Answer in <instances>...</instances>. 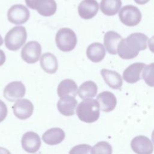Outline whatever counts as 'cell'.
I'll return each instance as SVG.
<instances>
[{
	"label": "cell",
	"instance_id": "obj_3",
	"mask_svg": "<svg viewBox=\"0 0 154 154\" xmlns=\"http://www.w3.org/2000/svg\"><path fill=\"white\" fill-rule=\"evenodd\" d=\"M27 38L26 29L22 26H16L6 34L4 38L6 48L13 51L19 50L25 43Z\"/></svg>",
	"mask_w": 154,
	"mask_h": 154
},
{
	"label": "cell",
	"instance_id": "obj_8",
	"mask_svg": "<svg viewBox=\"0 0 154 154\" xmlns=\"http://www.w3.org/2000/svg\"><path fill=\"white\" fill-rule=\"evenodd\" d=\"M41 53L40 44L36 41H30L23 47L20 54L24 61L28 64H34L39 60Z\"/></svg>",
	"mask_w": 154,
	"mask_h": 154
},
{
	"label": "cell",
	"instance_id": "obj_27",
	"mask_svg": "<svg viewBox=\"0 0 154 154\" xmlns=\"http://www.w3.org/2000/svg\"><path fill=\"white\" fill-rule=\"evenodd\" d=\"M91 146L88 144H78L72 147L69 154H91Z\"/></svg>",
	"mask_w": 154,
	"mask_h": 154
},
{
	"label": "cell",
	"instance_id": "obj_9",
	"mask_svg": "<svg viewBox=\"0 0 154 154\" xmlns=\"http://www.w3.org/2000/svg\"><path fill=\"white\" fill-rule=\"evenodd\" d=\"M25 92V87L21 81H13L5 86L4 90V96L10 102H14L22 98Z\"/></svg>",
	"mask_w": 154,
	"mask_h": 154
},
{
	"label": "cell",
	"instance_id": "obj_32",
	"mask_svg": "<svg viewBox=\"0 0 154 154\" xmlns=\"http://www.w3.org/2000/svg\"><path fill=\"white\" fill-rule=\"evenodd\" d=\"M135 2H136L137 4H140V5H143V4H145L147 2H148L149 1V0H134Z\"/></svg>",
	"mask_w": 154,
	"mask_h": 154
},
{
	"label": "cell",
	"instance_id": "obj_1",
	"mask_svg": "<svg viewBox=\"0 0 154 154\" xmlns=\"http://www.w3.org/2000/svg\"><path fill=\"white\" fill-rule=\"evenodd\" d=\"M147 35L141 32H135L122 39L117 46V53L119 57L124 60L135 58L140 51L147 48Z\"/></svg>",
	"mask_w": 154,
	"mask_h": 154
},
{
	"label": "cell",
	"instance_id": "obj_6",
	"mask_svg": "<svg viewBox=\"0 0 154 154\" xmlns=\"http://www.w3.org/2000/svg\"><path fill=\"white\" fill-rule=\"evenodd\" d=\"M26 5L35 10L41 15L49 17L54 15L57 11V3L55 0H25Z\"/></svg>",
	"mask_w": 154,
	"mask_h": 154
},
{
	"label": "cell",
	"instance_id": "obj_24",
	"mask_svg": "<svg viewBox=\"0 0 154 154\" xmlns=\"http://www.w3.org/2000/svg\"><path fill=\"white\" fill-rule=\"evenodd\" d=\"M122 6L121 0H101L100 8L101 11L106 16L116 14Z\"/></svg>",
	"mask_w": 154,
	"mask_h": 154
},
{
	"label": "cell",
	"instance_id": "obj_10",
	"mask_svg": "<svg viewBox=\"0 0 154 154\" xmlns=\"http://www.w3.org/2000/svg\"><path fill=\"white\" fill-rule=\"evenodd\" d=\"M131 147L137 154H152L154 150L152 141L148 137L143 135L134 138L131 142Z\"/></svg>",
	"mask_w": 154,
	"mask_h": 154
},
{
	"label": "cell",
	"instance_id": "obj_30",
	"mask_svg": "<svg viewBox=\"0 0 154 154\" xmlns=\"http://www.w3.org/2000/svg\"><path fill=\"white\" fill-rule=\"evenodd\" d=\"M5 59H6V57H5V54L4 53V52L0 49V66L3 65L5 61Z\"/></svg>",
	"mask_w": 154,
	"mask_h": 154
},
{
	"label": "cell",
	"instance_id": "obj_4",
	"mask_svg": "<svg viewBox=\"0 0 154 154\" xmlns=\"http://www.w3.org/2000/svg\"><path fill=\"white\" fill-rule=\"evenodd\" d=\"M58 48L63 52H70L76 46L77 37L75 32L69 28L60 29L55 35Z\"/></svg>",
	"mask_w": 154,
	"mask_h": 154
},
{
	"label": "cell",
	"instance_id": "obj_26",
	"mask_svg": "<svg viewBox=\"0 0 154 154\" xmlns=\"http://www.w3.org/2000/svg\"><path fill=\"white\" fill-rule=\"evenodd\" d=\"M112 147L106 141L98 142L91 149V154H112Z\"/></svg>",
	"mask_w": 154,
	"mask_h": 154
},
{
	"label": "cell",
	"instance_id": "obj_13",
	"mask_svg": "<svg viewBox=\"0 0 154 154\" xmlns=\"http://www.w3.org/2000/svg\"><path fill=\"white\" fill-rule=\"evenodd\" d=\"M98 10L99 4L96 0H83L78 7L79 16L84 19H90L94 17Z\"/></svg>",
	"mask_w": 154,
	"mask_h": 154
},
{
	"label": "cell",
	"instance_id": "obj_19",
	"mask_svg": "<svg viewBox=\"0 0 154 154\" xmlns=\"http://www.w3.org/2000/svg\"><path fill=\"white\" fill-rule=\"evenodd\" d=\"M101 75L106 84L112 89H119L123 84L120 75L116 71L103 69L100 71Z\"/></svg>",
	"mask_w": 154,
	"mask_h": 154
},
{
	"label": "cell",
	"instance_id": "obj_14",
	"mask_svg": "<svg viewBox=\"0 0 154 154\" xmlns=\"http://www.w3.org/2000/svg\"><path fill=\"white\" fill-rule=\"evenodd\" d=\"M145 65L143 63H135L131 64L123 71V79L129 84L138 82L141 79V73Z\"/></svg>",
	"mask_w": 154,
	"mask_h": 154
},
{
	"label": "cell",
	"instance_id": "obj_15",
	"mask_svg": "<svg viewBox=\"0 0 154 154\" xmlns=\"http://www.w3.org/2000/svg\"><path fill=\"white\" fill-rule=\"evenodd\" d=\"M96 100L100 105V109L103 112H110L116 106L117 99L114 94L108 91H105L99 93Z\"/></svg>",
	"mask_w": 154,
	"mask_h": 154
},
{
	"label": "cell",
	"instance_id": "obj_21",
	"mask_svg": "<svg viewBox=\"0 0 154 154\" xmlns=\"http://www.w3.org/2000/svg\"><path fill=\"white\" fill-rule=\"evenodd\" d=\"M40 63L42 69L49 74L55 73L58 67L57 57L50 52H46L42 55Z\"/></svg>",
	"mask_w": 154,
	"mask_h": 154
},
{
	"label": "cell",
	"instance_id": "obj_33",
	"mask_svg": "<svg viewBox=\"0 0 154 154\" xmlns=\"http://www.w3.org/2000/svg\"><path fill=\"white\" fill-rule=\"evenodd\" d=\"M152 141H153V143H154V130L153 131V132H152Z\"/></svg>",
	"mask_w": 154,
	"mask_h": 154
},
{
	"label": "cell",
	"instance_id": "obj_29",
	"mask_svg": "<svg viewBox=\"0 0 154 154\" xmlns=\"http://www.w3.org/2000/svg\"><path fill=\"white\" fill-rule=\"evenodd\" d=\"M148 46L149 50L152 52L154 53V35L150 38L149 40H148Z\"/></svg>",
	"mask_w": 154,
	"mask_h": 154
},
{
	"label": "cell",
	"instance_id": "obj_18",
	"mask_svg": "<svg viewBox=\"0 0 154 154\" xmlns=\"http://www.w3.org/2000/svg\"><path fill=\"white\" fill-rule=\"evenodd\" d=\"M65 138V132L59 128H52L47 130L42 135L43 141L49 145H56Z\"/></svg>",
	"mask_w": 154,
	"mask_h": 154
},
{
	"label": "cell",
	"instance_id": "obj_5",
	"mask_svg": "<svg viewBox=\"0 0 154 154\" xmlns=\"http://www.w3.org/2000/svg\"><path fill=\"white\" fill-rule=\"evenodd\" d=\"M120 22L128 26H134L138 25L141 20L142 15L140 10L132 5L123 7L119 12Z\"/></svg>",
	"mask_w": 154,
	"mask_h": 154
},
{
	"label": "cell",
	"instance_id": "obj_31",
	"mask_svg": "<svg viewBox=\"0 0 154 154\" xmlns=\"http://www.w3.org/2000/svg\"><path fill=\"white\" fill-rule=\"evenodd\" d=\"M0 154H11V153L8 150L0 147Z\"/></svg>",
	"mask_w": 154,
	"mask_h": 154
},
{
	"label": "cell",
	"instance_id": "obj_17",
	"mask_svg": "<svg viewBox=\"0 0 154 154\" xmlns=\"http://www.w3.org/2000/svg\"><path fill=\"white\" fill-rule=\"evenodd\" d=\"M122 39V37L114 31L106 32L104 35L103 43L108 52L112 55H116L117 53L119 43Z\"/></svg>",
	"mask_w": 154,
	"mask_h": 154
},
{
	"label": "cell",
	"instance_id": "obj_28",
	"mask_svg": "<svg viewBox=\"0 0 154 154\" xmlns=\"http://www.w3.org/2000/svg\"><path fill=\"white\" fill-rule=\"evenodd\" d=\"M7 113L8 110L5 103L2 100H0V123L6 118Z\"/></svg>",
	"mask_w": 154,
	"mask_h": 154
},
{
	"label": "cell",
	"instance_id": "obj_16",
	"mask_svg": "<svg viewBox=\"0 0 154 154\" xmlns=\"http://www.w3.org/2000/svg\"><path fill=\"white\" fill-rule=\"evenodd\" d=\"M78 104V101L75 97L66 96L61 97L57 103V108L59 112L65 116H72L75 114V111Z\"/></svg>",
	"mask_w": 154,
	"mask_h": 154
},
{
	"label": "cell",
	"instance_id": "obj_2",
	"mask_svg": "<svg viewBox=\"0 0 154 154\" xmlns=\"http://www.w3.org/2000/svg\"><path fill=\"white\" fill-rule=\"evenodd\" d=\"M76 114L80 120L85 123H93L99 118V103L95 99H85L78 104Z\"/></svg>",
	"mask_w": 154,
	"mask_h": 154
},
{
	"label": "cell",
	"instance_id": "obj_11",
	"mask_svg": "<svg viewBox=\"0 0 154 154\" xmlns=\"http://www.w3.org/2000/svg\"><path fill=\"white\" fill-rule=\"evenodd\" d=\"M12 108L15 116L20 120H25L30 117L34 111L33 104L26 99L17 100Z\"/></svg>",
	"mask_w": 154,
	"mask_h": 154
},
{
	"label": "cell",
	"instance_id": "obj_34",
	"mask_svg": "<svg viewBox=\"0 0 154 154\" xmlns=\"http://www.w3.org/2000/svg\"><path fill=\"white\" fill-rule=\"evenodd\" d=\"M3 44V39L1 37V35H0V46Z\"/></svg>",
	"mask_w": 154,
	"mask_h": 154
},
{
	"label": "cell",
	"instance_id": "obj_22",
	"mask_svg": "<svg viewBox=\"0 0 154 154\" xmlns=\"http://www.w3.org/2000/svg\"><path fill=\"white\" fill-rule=\"evenodd\" d=\"M78 86L76 82L70 79H64L60 82L57 88V93L61 98L66 96L75 97L78 93Z\"/></svg>",
	"mask_w": 154,
	"mask_h": 154
},
{
	"label": "cell",
	"instance_id": "obj_12",
	"mask_svg": "<svg viewBox=\"0 0 154 154\" xmlns=\"http://www.w3.org/2000/svg\"><path fill=\"white\" fill-rule=\"evenodd\" d=\"M23 149L28 153H34L38 150L41 146V139L34 132L28 131L23 134L21 140Z\"/></svg>",
	"mask_w": 154,
	"mask_h": 154
},
{
	"label": "cell",
	"instance_id": "obj_25",
	"mask_svg": "<svg viewBox=\"0 0 154 154\" xmlns=\"http://www.w3.org/2000/svg\"><path fill=\"white\" fill-rule=\"evenodd\" d=\"M142 76L146 84L154 87V63L145 66L143 70Z\"/></svg>",
	"mask_w": 154,
	"mask_h": 154
},
{
	"label": "cell",
	"instance_id": "obj_20",
	"mask_svg": "<svg viewBox=\"0 0 154 154\" xmlns=\"http://www.w3.org/2000/svg\"><path fill=\"white\" fill-rule=\"evenodd\" d=\"M87 58L94 63L101 61L106 55V51L103 45L99 42L93 43L90 45L86 51Z\"/></svg>",
	"mask_w": 154,
	"mask_h": 154
},
{
	"label": "cell",
	"instance_id": "obj_7",
	"mask_svg": "<svg viewBox=\"0 0 154 154\" xmlns=\"http://www.w3.org/2000/svg\"><path fill=\"white\" fill-rule=\"evenodd\" d=\"M30 13L25 5L14 4L12 5L7 12V18L10 22L15 25L23 24L29 18Z\"/></svg>",
	"mask_w": 154,
	"mask_h": 154
},
{
	"label": "cell",
	"instance_id": "obj_23",
	"mask_svg": "<svg viewBox=\"0 0 154 154\" xmlns=\"http://www.w3.org/2000/svg\"><path fill=\"white\" fill-rule=\"evenodd\" d=\"M97 92V87L92 81L83 82L78 88V94L81 99L85 100L94 97Z\"/></svg>",
	"mask_w": 154,
	"mask_h": 154
}]
</instances>
